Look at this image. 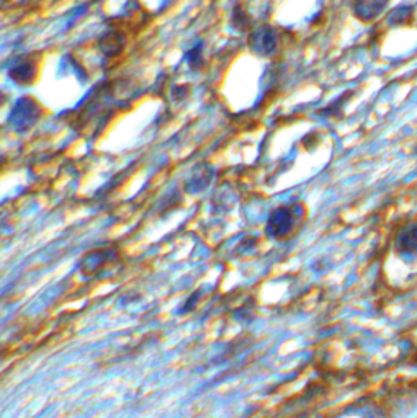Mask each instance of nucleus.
Listing matches in <instances>:
<instances>
[{"mask_svg": "<svg viewBox=\"0 0 417 418\" xmlns=\"http://www.w3.org/2000/svg\"><path fill=\"white\" fill-rule=\"evenodd\" d=\"M41 116V108L38 101L30 97H22L15 101L13 108L8 115V124L18 133H25L33 128Z\"/></svg>", "mask_w": 417, "mask_h": 418, "instance_id": "nucleus-1", "label": "nucleus"}, {"mask_svg": "<svg viewBox=\"0 0 417 418\" xmlns=\"http://www.w3.org/2000/svg\"><path fill=\"white\" fill-rule=\"evenodd\" d=\"M298 209H301L298 204L273 209L270 212V217H268L267 221V234L270 235L272 239H281V237L288 235L296 222Z\"/></svg>", "mask_w": 417, "mask_h": 418, "instance_id": "nucleus-2", "label": "nucleus"}, {"mask_svg": "<svg viewBox=\"0 0 417 418\" xmlns=\"http://www.w3.org/2000/svg\"><path fill=\"white\" fill-rule=\"evenodd\" d=\"M247 46L256 56H261V58H270L272 54L277 53V48H278V36L275 28L270 25H262L250 30Z\"/></svg>", "mask_w": 417, "mask_h": 418, "instance_id": "nucleus-3", "label": "nucleus"}, {"mask_svg": "<svg viewBox=\"0 0 417 418\" xmlns=\"http://www.w3.org/2000/svg\"><path fill=\"white\" fill-rule=\"evenodd\" d=\"M115 258H117V250L115 249L95 250V252L87 253L85 257L82 258V262L79 263V271L85 278L97 276L101 270H105L106 265L113 262Z\"/></svg>", "mask_w": 417, "mask_h": 418, "instance_id": "nucleus-4", "label": "nucleus"}, {"mask_svg": "<svg viewBox=\"0 0 417 418\" xmlns=\"http://www.w3.org/2000/svg\"><path fill=\"white\" fill-rule=\"evenodd\" d=\"M213 178H215V170L208 164H198L192 170V175L187 178L185 190L188 193H200L206 187H210Z\"/></svg>", "mask_w": 417, "mask_h": 418, "instance_id": "nucleus-5", "label": "nucleus"}, {"mask_svg": "<svg viewBox=\"0 0 417 418\" xmlns=\"http://www.w3.org/2000/svg\"><path fill=\"white\" fill-rule=\"evenodd\" d=\"M8 77L17 85H30L36 77V64L30 59H20L8 69Z\"/></svg>", "mask_w": 417, "mask_h": 418, "instance_id": "nucleus-6", "label": "nucleus"}, {"mask_svg": "<svg viewBox=\"0 0 417 418\" xmlns=\"http://www.w3.org/2000/svg\"><path fill=\"white\" fill-rule=\"evenodd\" d=\"M389 0H355L354 13L361 22H372L386 8Z\"/></svg>", "mask_w": 417, "mask_h": 418, "instance_id": "nucleus-7", "label": "nucleus"}, {"mask_svg": "<svg viewBox=\"0 0 417 418\" xmlns=\"http://www.w3.org/2000/svg\"><path fill=\"white\" fill-rule=\"evenodd\" d=\"M126 46V36H124L122 31L117 30H110L101 36L99 41V48L101 51V54L106 56V58H115L118 56Z\"/></svg>", "mask_w": 417, "mask_h": 418, "instance_id": "nucleus-8", "label": "nucleus"}, {"mask_svg": "<svg viewBox=\"0 0 417 418\" xmlns=\"http://www.w3.org/2000/svg\"><path fill=\"white\" fill-rule=\"evenodd\" d=\"M396 250L400 253H414L417 250V224L407 227L398 240Z\"/></svg>", "mask_w": 417, "mask_h": 418, "instance_id": "nucleus-9", "label": "nucleus"}, {"mask_svg": "<svg viewBox=\"0 0 417 418\" xmlns=\"http://www.w3.org/2000/svg\"><path fill=\"white\" fill-rule=\"evenodd\" d=\"M252 17L250 13L245 10L243 6H236L233 10V15H231V25H233L234 30L238 31H247L252 30Z\"/></svg>", "mask_w": 417, "mask_h": 418, "instance_id": "nucleus-10", "label": "nucleus"}, {"mask_svg": "<svg viewBox=\"0 0 417 418\" xmlns=\"http://www.w3.org/2000/svg\"><path fill=\"white\" fill-rule=\"evenodd\" d=\"M185 61L188 62V66L192 71H200V69L203 67V44H197L193 46L192 49L187 51V54H185Z\"/></svg>", "mask_w": 417, "mask_h": 418, "instance_id": "nucleus-11", "label": "nucleus"}, {"mask_svg": "<svg viewBox=\"0 0 417 418\" xmlns=\"http://www.w3.org/2000/svg\"><path fill=\"white\" fill-rule=\"evenodd\" d=\"M200 297H202L200 292H195V294L190 296L188 299L185 301V304L182 306V309L179 310V314H187V312H190V310H192V309H195V306H197L198 299H200Z\"/></svg>", "mask_w": 417, "mask_h": 418, "instance_id": "nucleus-12", "label": "nucleus"}]
</instances>
